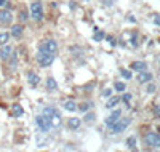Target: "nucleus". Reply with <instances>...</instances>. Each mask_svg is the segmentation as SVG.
Masks as SVG:
<instances>
[{
	"label": "nucleus",
	"instance_id": "f257e3e1",
	"mask_svg": "<svg viewBox=\"0 0 160 152\" xmlns=\"http://www.w3.org/2000/svg\"><path fill=\"white\" fill-rule=\"evenodd\" d=\"M37 61H39V64H40L42 67H50V66L54 63V54L48 53V51L45 50V46L40 45L39 53H37Z\"/></svg>",
	"mask_w": 160,
	"mask_h": 152
},
{
	"label": "nucleus",
	"instance_id": "f03ea898",
	"mask_svg": "<svg viewBox=\"0 0 160 152\" xmlns=\"http://www.w3.org/2000/svg\"><path fill=\"white\" fill-rule=\"evenodd\" d=\"M43 115H47L48 119H50V123H51L53 128H58L61 123H62L61 114H59L54 107H45V109H43Z\"/></svg>",
	"mask_w": 160,
	"mask_h": 152
},
{
	"label": "nucleus",
	"instance_id": "7ed1b4c3",
	"mask_svg": "<svg viewBox=\"0 0 160 152\" xmlns=\"http://www.w3.org/2000/svg\"><path fill=\"white\" fill-rule=\"evenodd\" d=\"M31 18L34 21L40 23L43 19V8H42V2H32L31 3Z\"/></svg>",
	"mask_w": 160,
	"mask_h": 152
},
{
	"label": "nucleus",
	"instance_id": "20e7f679",
	"mask_svg": "<svg viewBox=\"0 0 160 152\" xmlns=\"http://www.w3.org/2000/svg\"><path fill=\"white\" fill-rule=\"evenodd\" d=\"M130 123H131V119H130V117H123V119H119L112 127H110V131H112V135H119V133H122V131L130 125Z\"/></svg>",
	"mask_w": 160,
	"mask_h": 152
},
{
	"label": "nucleus",
	"instance_id": "39448f33",
	"mask_svg": "<svg viewBox=\"0 0 160 152\" xmlns=\"http://www.w3.org/2000/svg\"><path fill=\"white\" fill-rule=\"evenodd\" d=\"M35 123H37V127L40 128V131H43V133H47V131H50V128H51L50 119H48L47 115H43V114L35 117Z\"/></svg>",
	"mask_w": 160,
	"mask_h": 152
},
{
	"label": "nucleus",
	"instance_id": "423d86ee",
	"mask_svg": "<svg viewBox=\"0 0 160 152\" xmlns=\"http://www.w3.org/2000/svg\"><path fill=\"white\" fill-rule=\"evenodd\" d=\"M144 141L149 147H160V135H157V133H152V131L147 133L144 136Z\"/></svg>",
	"mask_w": 160,
	"mask_h": 152
},
{
	"label": "nucleus",
	"instance_id": "0eeeda50",
	"mask_svg": "<svg viewBox=\"0 0 160 152\" xmlns=\"http://www.w3.org/2000/svg\"><path fill=\"white\" fill-rule=\"evenodd\" d=\"M42 45H43L45 50L48 53H51V54H54V53L58 51V43H56V40H53V39H47Z\"/></svg>",
	"mask_w": 160,
	"mask_h": 152
},
{
	"label": "nucleus",
	"instance_id": "6e6552de",
	"mask_svg": "<svg viewBox=\"0 0 160 152\" xmlns=\"http://www.w3.org/2000/svg\"><path fill=\"white\" fill-rule=\"evenodd\" d=\"M11 53H13V46H10V45L0 46V59H2V61H8L10 56H11Z\"/></svg>",
	"mask_w": 160,
	"mask_h": 152
},
{
	"label": "nucleus",
	"instance_id": "1a4fd4ad",
	"mask_svg": "<svg viewBox=\"0 0 160 152\" xmlns=\"http://www.w3.org/2000/svg\"><path fill=\"white\" fill-rule=\"evenodd\" d=\"M13 21V15L10 10H0V24H10Z\"/></svg>",
	"mask_w": 160,
	"mask_h": 152
},
{
	"label": "nucleus",
	"instance_id": "9d476101",
	"mask_svg": "<svg viewBox=\"0 0 160 152\" xmlns=\"http://www.w3.org/2000/svg\"><path fill=\"white\" fill-rule=\"evenodd\" d=\"M26 77H27V83H29L31 87H37L40 83V77L34 71H29L26 74Z\"/></svg>",
	"mask_w": 160,
	"mask_h": 152
},
{
	"label": "nucleus",
	"instance_id": "9b49d317",
	"mask_svg": "<svg viewBox=\"0 0 160 152\" xmlns=\"http://www.w3.org/2000/svg\"><path fill=\"white\" fill-rule=\"evenodd\" d=\"M120 115H122V110H120V109L114 110V112H112V114H110V115L107 117V119H106V125H107V127H112L114 123L120 119Z\"/></svg>",
	"mask_w": 160,
	"mask_h": 152
},
{
	"label": "nucleus",
	"instance_id": "f8f14e48",
	"mask_svg": "<svg viewBox=\"0 0 160 152\" xmlns=\"http://www.w3.org/2000/svg\"><path fill=\"white\" fill-rule=\"evenodd\" d=\"M82 125V120L79 119V117H71V119L67 120V127L69 130H72V131H77Z\"/></svg>",
	"mask_w": 160,
	"mask_h": 152
},
{
	"label": "nucleus",
	"instance_id": "ddd939ff",
	"mask_svg": "<svg viewBox=\"0 0 160 152\" xmlns=\"http://www.w3.org/2000/svg\"><path fill=\"white\" fill-rule=\"evenodd\" d=\"M130 67H131V71H135V72H143V71H147V64H146L144 61H133Z\"/></svg>",
	"mask_w": 160,
	"mask_h": 152
},
{
	"label": "nucleus",
	"instance_id": "4468645a",
	"mask_svg": "<svg viewBox=\"0 0 160 152\" xmlns=\"http://www.w3.org/2000/svg\"><path fill=\"white\" fill-rule=\"evenodd\" d=\"M24 34V27L21 26V24H15V26H11V32H10V35H13L15 39H19L21 35Z\"/></svg>",
	"mask_w": 160,
	"mask_h": 152
},
{
	"label": "nucleus",
	"instance_id": "2eb2a0df",
	"mask_svg": "<svg viewBox=\"0 0 160 152\" xmlns=\"http://www.w3.org/2000/svg\"><path fill=\"white\" fill-rule=\"evenodd\" d=\"M151 80H152V74L147 71H143L138 75V82H140V83H149Z\"/></svg>",
	"mask_w": 160,
	"mask_h": 152
},
{
	"label": "nucleus",
	"instance_id": "dca6fc26",
	"mask_svg": "<svg viewBox=\"0 0 160 152\" xmlns=\"http://www.w3.org/2000/svg\"><path fill=\"white\" fill-rule=\"evenodd\" d=\"M62 107L66 110H69V112H75V110H77V102L72 101V99H67V101L62 102Z\"/></svg>",
	"mask_w": 160,
	"mask_h": 152
},
{
	"label": "nucleus",
	"instance_id": "f3484780",
	"mask_svg": "<svg viewBox=\"0 0 160 152\" xmlns=\"http://www.w3.org/2000/svg\"><path fill=\"white\" fill-rule=\"evenodd\" d=\"M47 90H48V91H54V90H58L56 79H53V77H48L47 79Z\"/></svg>",
	"mask_w": 160,
	"mask_h": 152
},
{
	"label": "nucleus",
	"instance_id": "a211bd4d",
	"mask_svg": "<svg viewBox=\"0 0 160 152\" xmlns=\"http://www.w3.org/2000/svg\"><path fill=\"white\" fill-rule=\"evenodd\" d=\"M10 63H8V66H10V69L11 71H15L16 69V66H18V54H16V51L13 50V53H11V56H10Z\"/></svg>",
	"mask_w": 160,
	"mask_h": 152
},
{
	"label": "nucleus",
	"instance_id": "6ab92c4d",
	"mask_svg": "<svg viewBox=\"0 0 160 152\" xmlns=\"http://www.w3.org/2000/svg\"><path fill=\"white\" fill-rule=\"evenodd\" d=\"M119 101H120L119 96H110L109 101H107V104H106V107H107V109H114L117 104H119Z\"/></svg>",
	"mask_w": 160,
	"mask_h": 152
},
{
	"label": "nucleus",
	"instance_id": "aec40b11",
	"mask_svg": "<svg viewBox=\"0 0 160 152\" xmlns=\"http://www.w3.org/2000/svg\"><path fill=\"white\" fill-rule=\"evenodd\" d=\"M10 37H11V35H10L8 32H2V34H0V46H3V45L8 43Z\"/></svg>",
	"mask_w": 160,
	"mask_h": 152
},
{
	"label": "nucleus",
	"instance_id": "412c9836",
	"mask_svg": "<svg viewBox=\"0 0 160 152\" xmlns=\"http://www.w3.org/2000/svg\"><path fill=\"white\" fill-rule=\"evenodd\" d=\"M93 106V102H90V101H85V102H82L80 106H77V109L80 110V112H88V109Z\"/></svg>",
	"mask_w": 160,
	"mask_h": 152
},
{
	"label": "nucleus",
	"instance_id": "4be33fe9",
	"mask_svg": "<svg viewBox=\"0 0 160 152\" xmlns=\"http://www.w3.org/2000/svg\"><path fill=\"white\" fill-rule=\"evenodd\" d=\"M13 114H15V117H21L24 114V109L21 107V104H13Z\"/></svg>",
	"mask_w": 160,
	"mask_h": 152
},
{
	"label": "nucleus",
	"instance_id": "5701e85b",
	"mask_svg": "<svg viewBox=\"0 0 160 152\" xmlns=\"http://www.w3.org/2000/svg\"><path fill=\"white\" fill-rule=\"evenodd\" d=\"M127 146H128L131 150H135V146H136V138H135V136H130L128 139H127Z\"/></svg>",
	"mask_w": 160,
	"mask_h": 152
},
{
	"label": "nucleus",
	"instance_id": "b1692460",
	"mask_svg": "<svg viewBox=\"0 0 160 152\" xmlns=\"http://www.w3.org/2000/svg\"><path fill=\"white\" fill-rule=\"evenodd\" d=\"M96 120V115L93 114V112H87V115H85V122L87 123H93Z\"/></svg>",
	"mask_w": 160,
	"mask_h": 152
},
{
	"label": "nucleus",
	"instance_id": "393cba45",
	"mask_svg": "<svg viewBox=\"0 0 160 152\" xmlns=\"http://www.w3.org/2000/svg\"><path fill=\"white\" fill-rule=\"evenodd\" d=\"M114 88H115V91H125V88H127V87H125L123 82H115Z\"/></svg>",
	"mask_w": 160,
	"mask_h": 152
},
{
	"label": "nucleus",
	"instance_id": "a878e982",
	"mask_svg": "<svg viewBox=\"0 0 160 152\" xmlns=\"http://www.w3.org/2000/svg\"><path fill=\"white\" fill-rule=\"evenodd\" d=\"M104 37H106V35H104V32L96 31V32H95V37H93V40H96V42H101V40H102Z\"/></svg>",
	"mask_w": 160,
	"mask_h": 152
},
{
	"label": "nucleus",
	"instance_id": "bb28decb",
	"mask_svg": "<svg viewBox=\"0 0 160 152\" xmlns=\"http://www.w3.org/2000/svg\"><path fill=\"white\" fill-rule=\"evenodd\" d=\"M27 19H29V15H27V11L23 10V11L19 13V21H21V23H26Z\"/></svg>",
	"mask_w": 160,
	"mask_h": 152
},
{
	"label": "nucleus",
	"instance_id": "cd10ccee",
	"mask_svg": "<svg viewBox=\"0 0 160 152\" xmlns=\"http://www.w3.org/2000/svg\"><path fill=\"white\" fill-rule=\"evenodd\" d=\"M120 74L123 79H131V71H128V69H120Z\"/></svg>",
	"mask_w": 160,
	"mask_h": 152
},
{
	"label": "nucleus",
	"instance_id": "c85d7f7f",
	"mask_svg": "<svg viewBox=\"0 0 160 152\" xmlns=\"http://www.w3.org/2000/svg\"><path fill=\"white\" fill-rule=\"evenodd\" d=\"M122 101L125 102L127 106H130V101H131V95L130 93H123V96H122Z\"/></svg>",
	"mask_w": 160,
	"mask_h": 152
},
{
	"label": "nucleus",
	"instance_id": "c756f323",
	"mask_svg": "<svg viewBox=\"0 0 160 152\" xmlns=\"http://www.w3.org/2000/svg\"><path fill=\"white\" fill-rule=\"evenodd\" d=\"M110 96H112V90L110 88H106L102 91V98H110Z\"/></svg>",
	"mask_w": 160,
	"mask_h": 152
},
{
	"label": "nucleus",
	"instance_id": "7c9ffc66",
	"mask_svg": "<svg viewBox=\"0 0 160 152\" xmlns=\"http://www.w3.org/2000/svg\"><path fill=\"white\" fill-rule=\"evenodd\" d=\"M155 90H157L155 83H151V82H149V85H147V93H154Z\"/></svg>",
	"mask_w": 160,
	"mask_h": 152
},
{
	"label": "nucleus",
	"instance_id": "2f4dec72",
	"mask_svg": "<svg viewBox=\"0 0 160 152\" xmlns=\"http://www.w3.org/2000/svg\"><path fill=\"white\" fill-rule=\"evenodd\" d=\"M131 45H133V46H138V37H136V34H133V35H131Z\"/></svg>",
	"mask_w": 160,
	"mask_h": 152
},
{
	"label": "nucleus",
	"instance_id": "473e14b6",
	"mask_svg": "<svg viewBox=\"0 0 160 152\" xmlns=\"http://www.w3.org/2000/svg\"><path fill=\"white\" fill-rule=\"evenodd\" d=\"M3 6H10L8 0H0V8H3Z\"/></svg>",
	"mask_w": 160,
	"mask_h": 152
},
{
	"label": "nucleus",
	"instance_id": "72a5a7b5",
	"mask_svg": "<svg viewBox=\"0 0 160 152\" xmlns=\"http://www.w3.org/2000/svg\"><path fill=\"white\" fill-rule=\"evenodd\" d=\"M154 23H155V26L160 27V15H155V16H154Z\"/></svg>",
	"mask_w": 160,
	"mask_h": 152
},
{
	"label": "nucleus",
	"instance_id": "f704fd0d",
	"mask_svg": "<svg viewBox=\"0 0 160 152\" xmlns=\"http://www.w3.org/2000/svg\"><path fill=\"white\" fill-rule=\"evenodd\" d=\"M102 3L106 5V6H112V3H114V0H102Z\"/></svg>",
	"mask_w": 160,
	"mask_h": 152
},
{
	"label": "nucleus",
	"instance_id": "c9c22d12",
	"mask_svg": "<svg viewBox=\"0 0 160 152\" xmlns=\"http://www.w3.org/2000/svg\"><path fill=\"white\" fill-rule=\"evenodd\" d=\"M154 114H155V117H160V107L158 106L154 107Z\"/></svg>",
	"mask_w": 160,
	"mask_h": 152
},
{
	"label": "nucleus",
	"instance_id": "e433bc0d",
	"mask_svg": "<svg viewBox=\"0 0 160 152\" xmlns=\"http://www.w3.org/2000/svg\"><path fill=\"white\" fill-rule=\"evenodd\" d=\"M107 40H109V43L112 45V46L115 45V40H114V37H112V35H109V37H107Z\"/></svg>",
	"mask_w": 160,
	"mask_h": 152
}]
</instances>
